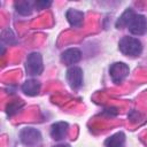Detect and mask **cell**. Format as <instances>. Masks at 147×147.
I'll return each instance as SVG.
<instances>
[{
    "label": "cell",
    "instance_id": "1",
    "mask_svg": "<svg viewBox=\"0 0 147 147\" xmlns=\"http://www.w3.org/2000/svg\"><path fill=\"white\" fill-rule=\"evenodd\" d=\"M116 28H127L132 34L142 36L147 32V18L144 15L134 13L133 9L127 8L116 21Z\"/></svg>",
    "mask_w": 147,
    "mask_h": 147
},
{
    "label": "cell",
    "instance_id": "2",
    "mask_svg": "<svg viewBox=\"0 0 147 147\" xmlns=\"http://www.w3.org/2000/svg\"><path fill=\"white\" fill-rule=\"evenodd\" d=\"M118 48L124 55L134 57V56L140 55V53L142 51V45L138 38L126 36L119 40Z\"/></svg>",
    "mask_w": 147,
    "mask_h": 147
},
{
    "label": "cell",
    "instance_id": "3",
    "mask_svg": "<svg viewBox=\"0 0 147 147\" xmlns=\"http://www.w3.org/2000/svg\"><path fill=\"white\" fill-rule=\"evenodd\" d=\"M25 70H26V74L30 76H39L42 72L44 70L42 57L39 53L33 52L28 55L26 62H25Z\"/></svg>",
    "mask_w": 147,
    "mask_h": 147
},
{
    "label": "cell",
    "instance_id": "4",
    "mask_svg": "<svg viewBox=\"0 0 147 147\" xmlns=\"http://www.w3.org/2000/svg\"><path fill=\"white\" fill-rule=\"evenodd\" d=\"M20 139L23 145L28 147H34L40 144L41 134L37 129L33 127H24L20 132Z\"/></svg>",
    "mask_w": 147,
    "mask_h": 147
},
{
    "label": "cell",
    "instance_id": "5",
    "mask_svg": "<svg viewBox=\"0 0 147 147\" xmlns=\"http://www.w3.org/2000/svg\"><path fill=\"white\" fill-rule=\"evenodd\" d=\"M65 78H67V82L70 85V87L74 90H77L83 84V70L79 67L72 65L67 70Z\"/></svg>",
    "mask_w": 147,
    "mask_h": 147
},
{
    "label": "cell",
    "instance_id": "6",
    "mask_svg": "<svg viewBox=\"0 0 147 147\" xmlns=\"http://www.w3.org/2000/svg\"><path fill=\"white\" fill-rule=\"evenodd\" d=\"M109 72H110V76H111V79L114 83H121L129 74V67L123 63V62H117V63H114L110 69H109Z\"/></svg>",
    "mask_w": 147,
    "mask_h": 147
},
{
    "label": "cell",
    "instance_id": "7",
    "mask_svg": "<svg viewBox=\"0 0 147 147\" xmlns=\"http://www.w3.org/2000/svg\"><path fill=\"white\" fill-rule=\"evenodd\" d=\"M80 59H82V52L76 47L68 48L61 54V61L65 65H74L77 62H79Z\"/></svg>",
    "mask_w": 147,
    "mask_h": 147
},
{
    "label": "cell",
    "instance_id": "8",
    "mask_svg": "<svg viewBox=\"0 0 147 147\" xmlns=\"http://www.w3.org/2000/svg\"><path fill=\"white\" fill-rule=\"evenodd\" d=\"M69 125L67 122H56L51 126V137L54 140H62L67 136Z\"/></svg>",
    "mask_w": 147,
    "mask_h": 147
},
{
    "label": "cell",
    "instance_id": "9",
    "mask_svg": "<svg viewBox=\"0 0 147 147\" xmlns=\"http://www.w3.org/2000/svg\"><path fill=\"white\" fill-rule=\"evenodd\" d=\"M65 17L71 26L80 28L84 21V13L80 10H76V9H69L65 13Z\"/></svg>",
    "mask_w": 147,
    "mask_h": 147
},
{
    "label": "cell",
    "instance_id": "10",
    "mask_svg": "<svg viewBox=\"0 0 147 147\" xmlns=\"http://www.w3.org/2000/svg\"><path fill=\"white\" fill-rule=\"evenodd\" d=\"M39 90H40V83L36 79H28L22 85V91L29 96L37 95L39 93Z\"/></svg>",
    "mask_w": 147,
    "mask_h": 147
},
{
    "label": "cell",
    "instance_id": "11",
    "mask_svg": "<svg viewBox=\"0 0 147 147\" xmlns=\"http://www.w3.org/2000/svg\"><path fill=\"white\" fill-rule=\"evenodd\" d=\"M125 145V134L123 132H117L109 138L106 139L105 146L106 147H124Z\"/></svg>",
    "mask_w": 147,
    "mask_h": 147
},
{
    "label": "cell",
    "instance_id": "12",
    "mask_svg": "<svg viewBox=\"0 0 147 147\" xmlns=\"http://www.w3.org/2000/svg\"><path fill=\"white\" fill-rule=\"evenodd\" d=\"M15 6V9L18 14L23 15V16H28L32 13L33 10V7H32V3L30 1H16L14 3Z\"/></svg>",
    "mask_w": 147,
    "mask_h": 147
},
{
    "label": "cell",
    "instance_id": "13",
    "mask_svg": "<svg viewBox=\"0 0 147 147\" xmlns=\"http://www.w3.org/2000/svg\"><path fill=\"white\" fill-rule=\"evenodd\" d=\"M51 5H52L51 1H36V2H33V6L37 9H45V8L49 7Z\"/></svg>",
    "mask_w": 147,
    "mask_h": 147
},
{
    "label": "cell",
    "instance_id": "14",
    "mask_svg": "<svg viewBox=\"0 0 147 147\" xmlns=\"http://www.w3.org/2000/svg\"><path fill=\"white\" fill-rule=\"evenodd\" d=\"M18 109H20V106H17V105L15 106V105H13V103H11V105H9V106H8L7 111H8V114H9V115H13V114H14V113H16Z\"/></svg>",
    "mask_w": 147,
    "mask_h": 147
},
{
    "label": "cell",
    "instance_id": "15",
    "mask_svg": "<svg viewBox=\"0 0 147 147\" xmlns=\"http://www.w3.org/2000/svg\"><path fill=\"white\" fill-rule=\"evenodd\" d=\"M54 147H70L68 144H60V145H56V146H54Z\"/></svg>",
    "mask_w": 147,
    "mask_h": 147
}]
</instances>
